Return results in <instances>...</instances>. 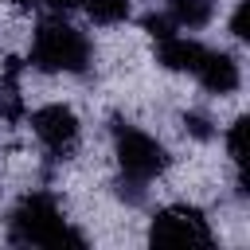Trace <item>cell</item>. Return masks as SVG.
<instances>
[{"mask_svg":"<svg viewBox=\"0 0 250 250\" xmlns=\"http://www.w3.org/2000/svg\"><path fill=\"white\" fill-rule=\"evenodd\" d=\"M27 62L35 70H43V74H86L90 62H94V47L62 16H51L31 31Z\"/></svg>","mask_w":250,"mask_h":250,"instance_id":"cell-1","label":"cell"},{"mask_svg":"<svg viewBox=\"0 0 250 250\" xmlns=\"http://www.w3.org/2000/svg\"><path fill=\"white\" fill-rule=\"evenodd\" d=\"M8 238L23 246H86V238L62 219L55 195L27 191L8 215Z\"/></svg>","mask_w":250,"mask_h":250,"instance_id":"cell-2","label":"cell"},{"mask_svg":"<svg viewBox=\"0 0 250 250\" xmlns=\"http://www.w3.org/2000/svg\"><path fill=\"white\" fill-rule=\"evenodd\" d=\"M113 152H117V164H121V184H133L141 191L168 168V148L152 133H145L137 125H121L117 129Z\"/></svg>","mask_w":250,"mask_h":250,"instance_id":"cell-3","label":"cell"},{"mask_svg":"<svg viewBox=\"0 0 250 250\" xmlns=\"http://www.w3.org/2000/svg\"><path fill=\"white\" fill-rule=\"evenodd\" d=\"M148 238L152 246H211V227L203 219V211L188 207V203H172L164 211L152 215V227H148Z\"/></svg>","mask_w":250,"mask_h":250,"instance_id":"cell-4","label":"cell"},{"mask_svg":"<svg viewBox=\"0 0 250 250\" xmlns=\"http://www.w3.org/2000/svg\"><path fill=\"white\" fill-rule=\"evenodd\" d=\"M31 133L47 152L66 156V152H74V145L82 137V125H78V113L66 102H47L31 113Z\"/></svg>","mask_w":250,"mask_h":250,"instance_id":"cell-5","label":"cell"},{"mask_svg":"<svg viewBox=\"0 0 250 250\" xmlns=\"http://www.w3.org/2000/svg\"><path fill=\"white\" fill-rule=\"evenodd\" d=\"M195 78H199V86L207 90V94H234L238 86H242V70H238V59L234 55H227V51H215V47H207L203 51V59H199V66H195Z\"/></svg>","mask_w":250,"mask_h":250,"instance_id":"cell-6","label":"cell"},{"mask_svg":"<svg viewBox=\"0 0 250 250\" xmlns=\"http://www.w3.org/2000/svg\"><path fill=\"white\" fill-rule=\"evenodd\" d=\"M203 51H207V43H199V39H191V35H180V31L156 39V62H160L164 70H176V74H195Z\"/></svg>","mask_w":250,"mask_h":250,"instance_id":"cell-7","label":"cell"},{"mask_svg":"<svg viewBox=\"0 0 250 250\" xmlns=\"http://www.w3.org/2000/svg\"><path fill=\"white\" fill-rule=\"evenodd\" d=\"M215 16V0H168V20L184 31V27H203Z\"/></svg>","mask_w":250,"mask_h":250,"instance_id":"cell-8","label":"cell"},{"mask_svg":"<svg viewBox=\"0 0 250 250\" xmlns=\"http://www.w3.org/2000/svg\"><path fill=\"white\" fill-rule=\"evenodd\" d=\"M82 8H86V16H90L98 27H117V23L129 20L133 0H82Z\"/></svg>","mask_w":250,"mask_h":250,"instance_id":"cell-9","label":"cell"},{"mask_svg":"<svg viewBox=\"0 0 250 250\" xmlns=\"http://www.w3.org/2000/svg\"><path fill=\"white\" fill-rule=\"evenodd\" d=\"M242 141H246V117H234V121H230V133H227V152H230V160H234L238 168H242V160H246Z\"/></svg>","mask_w":250,"mask_h":250,"instance_id":"cell-10","label":"cell"},{"mask_svg":"<svg viewBox=\"0 0 250 250\" xmlns=\"http://www.w3.org/2000/svg\"><path fill=\"white\" fill-rule=\"evenodd\" d=\"M184 125H188V133H191V137H211V133H215V129H211V121H207L203 113H188V117H184Z\"/></svg>","mask_w":250,"mask_h":250,"instance_id":"cell-11","label":"cell"},{"mask_svg":"<svg viewBox=\"0 0 250 250\" xmlns=\"http://www.w3.org/2000/svg\"><path fill=\"white\" fill-rule=\"evenodd\" d=\"M230 31L238 35V39H246L250 31H246V0H238L234 4V16H230Z\"/></svg>","mask_w":250,"mask_h":250,"instance_id":"cell-12","label":"cell"},{"mask_svg":"<svg viewBox=\"0 0 250 250\" xmlns=\"http://www.w3.org/2000/svg\"><path fill=\"white\" fill-rule=\"evenodd\" d=\"M47 4H51V8H55V12L62 16V12H70V8H78L82 0H47Z\"/></svg>","mask_w":250,"mask_h":250,"instance_id":"cell-13","label":"cell"},{"mask_svg":"<svg viewBox=\"0 0 250 250\" xmlns=\"http://www.w3.org/2000/svg\"><path fill=\"white\" fill-rule=\"evenodd\" d=\"M8 4H12V8H20V12H31V8H35V4H43V0H8Z\"/></svg>","mask_w":250,"mask_h":250,"instance_id":"cell-14","label":"cell"}]
</instances>
